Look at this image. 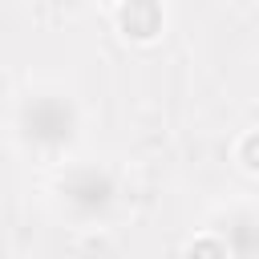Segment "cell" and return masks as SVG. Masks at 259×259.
Listing matches in <instances>:
<instances>
[{
	"mask_svg": "<svg viewBox=\"0 0 259 259\" xmlns=\"http://www.w3.org/2000/svg\"><path fill=\"white\" fill-rule=\"evenodd\" d=\"M117 24L130 40H154L162 32V4L158 0H125L117 8Z\"/></svg>",
	"mask_w": 259,
	"mask_h": 259,
	"instance_id": "obj_1",
	"label": "cell"
},
{
	"mask_svg": "<svg viewBox=\"0 0 259 259\" xmlns=\"http://www.w3.org/2000/svg\"><path fill=\"white\" fill-rule=\"evenodd\" d=\"M231 247L223 239H190L186 243V255H227Z\"/></svg>",
	"mask_w": 259,
	"mask_h": 259,
	"instance_id": "obj_3",
	"label": "cell"
},
{
	"mask_svg": "<svg viewBox=\"0 0 259 259\" xmlns=\"http://www.w3.org/2000/svg\"><path fill=\"white\" fill-rule=\"evenodd\" d=\"M239 162H243V170H251V174H259V130H251L243 142H239Z\"/></svg>",
	"mask_w": 259,
	"mask_h": 259,
	"instance_id": "obj_2",
	"label": "cell"
}]
</instances>
